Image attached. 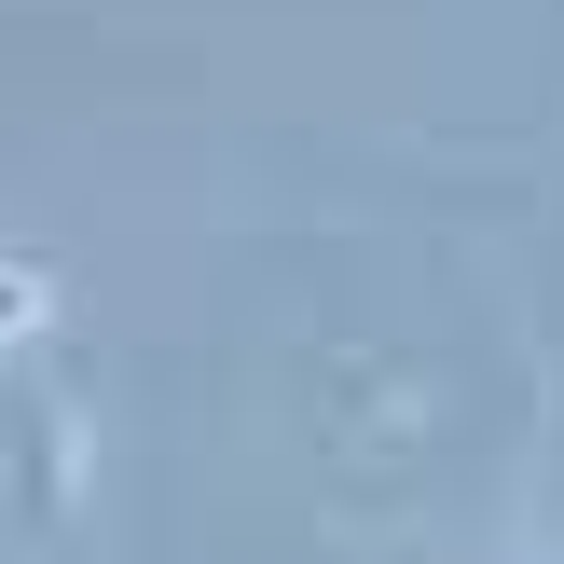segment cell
I'll list each match as a JSON object with an SVG mask.
<instances>
[{
	"instance_id": "6da1fadb",
	"label": "cell",
	"mask_w": 564,
	"mask_h": 564,
	"mask_svg": "<svg viewBox=\"0 0 564 564\" xmlns=\"http://www.w3.org/2000/svg\"><path fill=\"white\" fill-rule=\"evenodd\" d=\"M28 303H42V290H28V275H0V330H28Z\"/></svg>"
}]
</instances>
